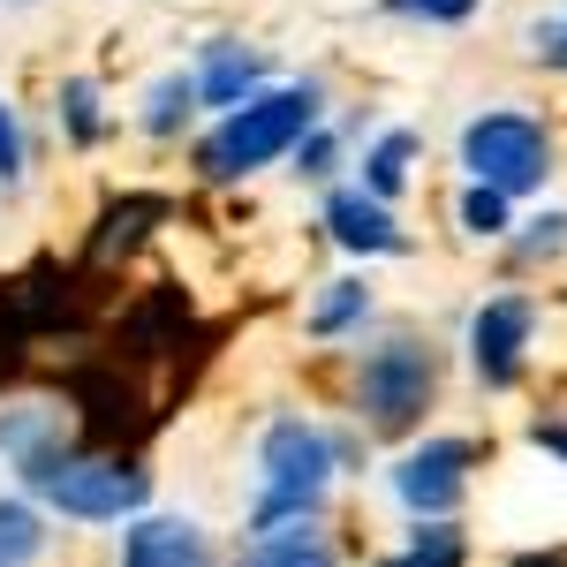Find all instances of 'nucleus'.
I'll list each match as a JSON object with an SVG mask.
<instances>
[{"instance_id":"obj_1","label":"nucleus","mask_w":567,"mask_h":567,"mask_svg":"<svg viewBox=\"0 0 567 567\" xmlns=\"http://www.w3.org/2000/svg\"><path fill=\"white\" fill-rule=\"evenodd\" d=\"M23 477V499H39L45 515L61 523H84V529H106V523H136L152 507V470L136 454H106V446H53L39 462L16 470Z\"/></svg>"},{"instance_id":"obj_2","label":"nucleus","mask_w":567,"mask_h":567,"mask_svg":"<svg viewBox=\"0 0 567 567\" xmlns=\"http://www.w3.org/2000/svg\"><path fill=\"white\" fill-rule=\"evenodd\" d=\"M326 114V84L303 76V84H265L258 99H243L235 114H219L213 130L197 136V175L205 182H250L258 167L288 159Z\"/></svg>"},{"instance_id":"obj_3","label":"nucleus","mask_w":567,"mask_h":567,"mask_svg":"<svg viewBox=\"0 0 567 567\" xmlns=\"http://www.w3.org/2000/svg\"><path fill=\"white\" fill-rule=\"evenodd\" d=\"M341 477L333 432L318 416H272L258 439V499H250V537L265 529H303L326 515V492Z\"/></svg>"},{"instance_id":"obj_4","label":"nucleus","mask_w":567,"mask_h":567,"mask_svg":"<svg viewBox=\"0 0 567 567\" xmlns=\"http://www.w3.org/2000/svg\"><path fill=\"white\" fill-rule=\"evenodd\" d=\"M439 401V349L424 333H386L355 355L349 371V409H355V432L371 439H409Z\"/></svg>"},{"instance_id":"obj_5","label":"nucleus","mask_w":567,"mask_h":567,"mask_svg":"<svg viewBox=\"0 0 567 567\" xmlns=\"http://www.w3.org/2000/svg\"><path fill=\"white\" fill-rule=\"evenodd\" d=\"M462 167H470V182L499 189V197H529L553 175V136L523 106H484L462 122Z\"/></svg>"},{"instance_id":"obj_6","label":"nucleus","mask_w":567,"mask_h":567,"mask_svg":"<svg viewBox=\"0 0 567 567\" xmlns=\"http://www.w3.org/2000/svg\"><path fill=\"white\" fill-rule=\"evenodd\" d=\"M477 462H484L477 439L432 432V439H416V446H401V454H393L386 492L401 499V515H409V523H446V515L470 499V470H477Z\"/></svg>"},{"instance_id":"obj_7","label":"nucleus","mask_w":567,"mask_h":567,"mask_svg":"<svg viewBox=\"0 0 567 567\" xmlns=\"http://www.w3.org/2000/svg\"><path fill=\"white\" fill-rule=\"evenodd\" d=\"M529 341H537V303L529 296H484L470 310V371L484 393H515L529 371Z\"/></svg>"},{"instance_id":"obj_8","label":"nucleus","mask_w":567,"mask_h":567,"mask_svg":"<svg viewBox=\"0 0 567 567\" xmlns=\"http://www.w3.org/2000/svg\"><path fill=\"white\" fill-rule=\"evenodd\" d=\"M114 567H219V545L197 515H136L122 523V545H114Z\"/></svg>"},{"instance_id":"obj_9","label":"nucleus","mask_w":567,"mask_h":567,"mask_svg":"<svg viewBox=\"0 0 567 567\" xmlns=\"http://www.w3.org/2000/svg\"><path fill=\"white\" fill-rule=\"evenodd\" d=\"M326 235H333L349 258H401V250H409V227L393 219V205L363 197V189H333V197H326Z\"/></svg>"},{"instance_id":"obj_10","label":"nucleus","mask_w":567,"mask_h":567,"mask_svg":"<svg viewBox=\"0 0 567 567\" xmlns=\"http://www.w3.org/2000/svg\"><path fill=\"white\" fill-rule=\"evenodd\" d=\"M265 76H272V61H265L258 45H243V39H213V45H205V61L189 69L197 106H219V114H235L243 99H258Z\"/></svg>"},{"instance_id":"obj_11","label":"nucleus","mask_w":567,"mask_h":567,"mask_svg":"<svg viewBox=\"0 0 567 567\" xmlns=\"http://www.w3.org/2000/svg\"><path fill=\"white\" fill-rule=\"evenodd\" d=\"M235 567H341V545L318 523L265 529V537H243V545H235Z\"/></svg>"},{"instance_id":"obj_12","label":"nucleus","mask_w":567,"mask_h":567,"mask_svg":"<svg viewBox=\"0 0 567 567\" xmlns=\"http://www.w3.org/2000/svg\"><path fill=\"white\" fill-rule=\"evenodd\" d=\"M371 310H379L371 280H326L318 303L303 310V333H310V341H349V333L371 326Z\"/></svg>"},{"instance_id":"obj_13","label":"nucleus","mask_w":567,"mask_h":567,"mask_svg":"<svg viewBox=\"0 0 567 567\" xmlns=\"http://www.w3.org/2000/svg\"><path fill=\"white\" fill-rule=\"evenodd\" d=\"M416 159H424V144H416V130H379L371 136V152H363V197H379V205H393L409 182H416Z\"/></svg>"},{"instance_id":"obj_14","label":"nucleus","mask_w":567,"mask_h":567,"mask_svg":"<svg viewBox=\"0 0 567 567\" xmlns=\"http://www.w3.org/2000/svg\"><path fill=\"white\" fill-rule=\"evenodd\" d=\"M379 567H470V529L454 523H409L401 529V545L379 553Z\"/></svg>"},{"instance_id":"obj_15","label":"nucleus","mask_w":567,"mask_h":567,"mask_svg":"<svg viewBox=\"0 0 567 567\" xmlns=\"http://www.w3.org/2000/svg\"><path fill=\"white\" fill-rule=\"evenodd\" d=\"M53 122H61V136L76 144V152H99L106 144V91H99V76H61V91H53Z\"/></svg>"},{"instance_id":"obj_16","label":"nucleus","mask_w":567,"mask_h":567,"mask_svg":"<svg viewBox=\"0 0 567 567\" xmlns=\"http://www.w3.org/2000/svg\"><path fill=\"white\" fill-rule=\"evenodd\" d=\"M39 553H45V515H39V499L0 492V567H39Z\"/></svg>"},{"instance_id":"obj_17","label":"nucleus","mask_w":567,"mask_h":567,"mask_svg":"<svg viewBox=\"0 0 567 567\" xmlns=\"http://www.w3.org/2000/svg\"><path fill=\"white\" fill-rule=\"evenodd\" d=\"M189 114H197V84H189V69H167L159 84L144 91V136H182L189 130Z\"/></svg>"},{"instance_id":"obj_18","label":"nucleus","mask_w":567,"mask_h":567,"mask_svg":"<svg viewBox=\"0 0 567 567\" xmlns=\"http://www.w3.org/2000/svg\"><path fill=\"white\" fill-rule=\"evenodd\" d=\"M144 219H167L159 197H122L99 213V235H91V258H114V250H136L144 243Z\"/></svg>"},{"instance_id":"obj_19","label":"nucleus","mask_w":567,"mask_h":567,"mask_svg":"<svg viewBox=\"0 0 567 567\" xmlns=\"http://www.w3.org/2000/svg\"><path fill=\"white\" fill-rule=\"evenodd\" d=\"M454 219H462V235H470V243H507V235H515L507 197H499V189H484V182H470V189H462Z\"/></svg>"},{"instance_id":"obj_20","label":"nucleus","mask_w":567,"mask_h":567,"mask_svg":"<svg viewBox=\"0 0 567 567\" xmlns=\"http://www.w3.org/2000/svg\"><path fill=\"white\" fill-rule=\"evenodd\" d=\"M560 250H567V213H537V219H523V235H515V258H523V265L560 258Z\"/></svg>"},{"instance_id":"obj_21","label":"nucleus","mask_w":567,"mask_h":567,"mask_svg":"<svg viewBox=\"0 0 567 567\" xmlns=\"http://www.w3.org/2000/svg\"><path fill=\"white\" fill-rule=\"evenodd\" d=\"M23 167H31V144H23V122L0 91V189H23Z\"/></svg>"},{"instance_id":"obj_22","label":"nucleus","mask_w":567,"mask_h":567,"mask_svg":"<svg viewBox=\"0 0 567 567\" xmlns=\"http://www.w3.org/2000/svg\"><path fill=\"white\" fill-rule=\"evenodd\" d=\"M288 159H296V175H303V182H326V175H333V167H341V136H333V130H326V122H318V130H310L303 144L288 152Z\"/></svg>"},{"instance_id":"obj_23","label":"nucleus","mask_w":567,"mask_h":567,"mask_svg":"<svg viewBox=\"0 0 567 567\" xmlns=\"http://www.w3.org/2000/svg\"><path fill=\"white\" fill-rule=\"evenodd\" d=\"M386 8H393V16H409V23H439V31L477 16V0H386Z\"/></svg>"},{"instance_id":"obj_24","label":"nucleus","mask_w":567,"mask_h":567,"mask_svg":"<svg viewBox=\"0 0 567 567\" xmlns=\"http://www.w3.org/2000/svg\"><path fill=\"white\" fill-rule=\"evenodd\" d=\"M529 53H537L545 69H567V8L545 16V23H529Z\"/></svg>"},{"instance_id":"obj_25","label":"nucleus","mask_w":567,"mask_h":567,"mask_svg":"<svg viewBox=\"0 0 567 567\" xmlns=\"http://www.w3.org/2000/svg\"><path fill=\"white\" fill-rule=\"evenodd\" d=\"M529 439H537L545 454H560V462H567V416H537V424H529Z\"/></svg>"},{"instance_id":"obj_26","label":"nucleus","mask_w":567,"mask_h":567,"mask_svg":"<svg viewBox=\"0 0 567 567\" xmlns=\"http://www.w3.org/2000/svg\"><path fill=\"white\" fill-rule=\"evenodd\" d=\"M515 567H567V553H523Z\"/></svg>"}]
</instances>
